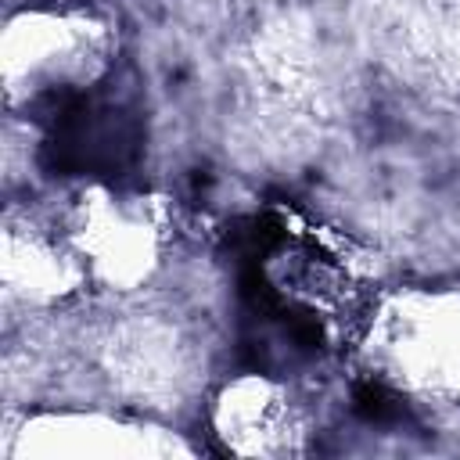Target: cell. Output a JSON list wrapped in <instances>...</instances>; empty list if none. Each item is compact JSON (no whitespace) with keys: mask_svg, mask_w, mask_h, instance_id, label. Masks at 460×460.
<instances>
[{"mask_svg":"<svg viewBox=\"0 0 460 460\" xmlns=\"http://www.w3.org/2000/svg\"><path fill=\"white\" fill-rule=\"evenodd\" d=\"M111 65V29L79 7H22L4 22L0 79L11 111H50Z\"/></svg>","mask_w":460,"mask_h":460,"instance_id":"6da1fadb","label":"cell"},{"mask_svg":"<svg viewBox=\"0 0 460 460\" xmlns=\"http://www.w3.org/2000/svg\"><path fill=\"white\" fill-rule=\"evenodd\" d=\"M68 244L86 277H97L108 288H133L155 266L158 230L137 201L93 198L79 205Z\"/></svg>","mask_w":460,"mask_h":460,"instance_id":"7a4b0ae2","label":"cell"},{"mask_svg":"<svg viewBox=\"0 0 460 460\" xmlns=\"http://www.w3.org/2000/svg\"><path fill=\"white\" fill-rule=\"evenodd\" d=\"M176 449L183 446L155 428L83 410L25 417L7 446L11 456H162Z\"/></svg>","mask_w":460,"mask_h":460,"instance_id":"3957f363","label":"cell"},{"mask_svg":"<svg viewBox=\"0 0 460 460\" xmlns=\"http://www.w3.org/2000/svg\"><path fill=\"white\" fill-rule=\"evenodd\" d=\"M216 435L230 453L273 456L291 453L302 438V410L291 392L270 377L248 374L230 381L212 406Z\"/></svg>","mask_w":460,"mask_h":460,"instance_id":"277c9868","label":"cell"}]
</instances>
